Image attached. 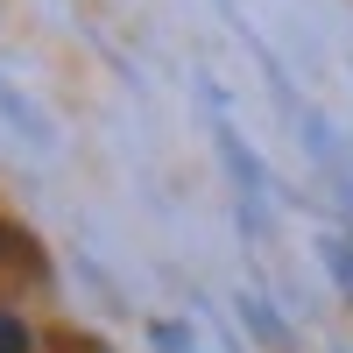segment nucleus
I'll return each instance as SVG.
<instances>
[{"instance_id": "obj_1", "label": "nucleus", "mask_w": 353, "mask_h": 353, "mask_svg": "<svg viewBox=\"0 0 353 353\" xmlns=\"http://www.w3.org/2000/svg\"><path fill=\"white\" fill-rule=\"evenodd\" d=\"M0 353H36V332H28V318L0 304Z\"/></svg>"}, {"instance_id": "obj_2", "label": "nucleus", "mask_w": 353, "mask_h": 353, "mask_svg": "<svg viewBox=\"0 0 353 353\" xmlns=\"http://www.w3.org/2000/svg\"><path fill=\"white\" fill-rule=\"evenodd\" d=\"M14 254H21V233H14L8 219H0V269H8V261H14Z\"/></svg>"}]
</instances>
